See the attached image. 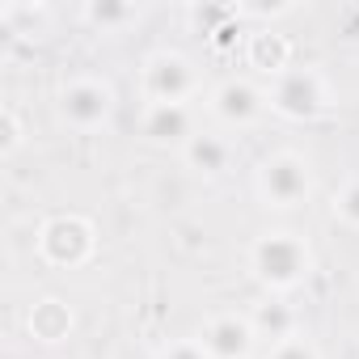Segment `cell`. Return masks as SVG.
Listing matches in <instances>:
<instances>
[{
	"label": "cell",
	"mask_w": 359,
	"mask_h": 359,
	"mask_svg": "<svg viewBox=\"0 0 359 359\" xmlns=\"http://www.w3.org/2000/svg\"><path fill=\"white\" fill-rule=\"evenodd\" d=\"M254 271L275 283V287H287L296 283L304 271H309V250L292 237V233H271L254 245Z\"/></svg>",
	"instance_id": "6da1fadb"
},
{
	"label": "cell",
	"mask_w": 359,
	"mask_h": 359,
	"mask_svg": "<svg viewBox=\"0 0 359 359\" xmlns=\"http://www.w3.org/2000/svg\"><path fill=\"white\" fill-rule=\"evenodd\" d=\"M262 191L275 208H292L296 199L309 195V173L296 156H275L262 165Z\"/></svg>",
	"instance_id": "7a4b0ae2"
},
{
	"label": "cell",
	"mask_w": 359,
	"mask_h": 359,
	"mask_svg": "<svg viewBox=\"0 0 359 359\" xmlns=\"http://www.w3.org/2000/svg\"><path fill=\"white\" fill-rule=\"evenodd\" d=\"M93 237H89V224L76 220V216H60L43 229V254L51 262H81L89 254Z\"/></svg>",
	"instance_id": "3957f363"
},
{
	"label": "cell",
	"mask_w": 359,
	"mask_h": 359,
	"mask_svg": "<svg viewBox=\"0 0 359 359\" xmlns=\"http://www.w3.org/2000/svg\"><path fill=\"white\" fill-rule=\"evenodd\" d=\"M254 346V325L241 317H216L203 334V351L212 359H245Z\"/></svg>",
	"instance_id": "277c9868"
},
{
	"label": "cell",
	"mask_w": 359,
	"mask_h": 359,
	"mask_svg": "<svg viewBox=\"0 0 359 359\" xmlns=\"http://www.w3.org/2000/svg\"><path fill=\"white\" fill-rule=\"evenodd\" d=\"M148 93L161 106H182V93H191V68L177 55H161L148 64Z\"/></svg>",
	"instance_id": "5b68a950"
},
{
	"label": "cell",
	"mask_w": 359,
	"mask_h": 359,
	"mask_svg": "<svg viewBox=\"0 0 359 359\" xmlns=\"http://www.w3.org/2000/svg\"><path fill=\"white\" fill-rule=\"evenodd\" d=\"M275 106L292 118H309L321 110V81L313 72H287L275 89Z\"/></svg>",
	"instance_id": "8992f818"
},
{
	"label": "cell",
	"mask_w": 359,
	"mask_h": 359,
	"mask_svg": "<svg viewBox=\"0 0 359 359\" xmlns=\"http://www.w3.org/2000/svg\"><path fill=\"white\" fill-rule=\"evenodd\" d=\"M110 110V93L93 81H81L72 89H64V114L76 123V127H97Z\"/></svg>",
	"instance_id": "52a82bcc"
},
{
	"label": "cell",
	"mask_w": 359,
	"mask_h": 359,
	"mask_svg": "<svg viewBox=\"0 0 359 359\" xmlns=\"http://www.w3.org/2000/svg\"><path fill=\"white\" fill-rule=\"evenodd\" d=\"M258 93L245 85V81H229L220 93H216V110H220V118H229V123H250L254 114H258Z\"/></svg>",
	"instance_id": "ba28073f"
},
{
	"label": "cell",
	"mask_w": 359,
	"mask_h": 359,
	"mask_svg": "<svg viewBox=\"0 0 359 359\" xmlns=\"http://www.w3.org/2000/svg\"><path fill=\"white\" fill-rule=\"evenodd\" d=\"M144 131H148L152 140H182V135L191 131V118H187L182 106H161V102H152Z\"/></svg>",
	"instance_id": "9c48e42d"
},
{
	"label": "cell",
	"mask_w": 359,
	"mask_h": 359,
	"mask_svg": "<svg viewBox=\"0 0 359 359\" xmlns=\"http://www.w3.org/2000/svg\"><path fill=\"white\" fill-rule=\"evenodd\" d=\"M68 325H72V317H68V309H64L60 300H43V304L30 313V330H34L39 338H47V342L64 338V334H68Z\"/></svg>",
	"instance_id": "30bf717a"
},
{
	"label": "cell",
	"mask_w": 359,
	"mask_h": 359,
	"mask_svg": "<svg viewBox=\"0 0 359 359\" xmlns=\"http://www.w3.org/2000/svg\"><path fill=\"white\" fill-rule=\"evenodd\" d=\"M191 161L199 165V169H224V161H229V144L224 140H216V135H199V140H191Z\"/></svg>",
	"instance_id": "8fae6325"
},
{
	"label": "cell",
	"mask_w": 359,
	"mask_h": 359,
	"mask_svg": "<svg viewBox=\"0 0 359 359\" xmlns=\"http://www.w3.org/2000/svg\"><path fill=\"white\" fill-rule=\"evenodd\" d=\"M258 330L271 334V338H279V342L292 338V309L279 304V300H275V304H262V309H258Z\"/></svg>",
	"instance_id": "7c38bea8"
},
{
	"label": "cell",
	"mask_w": 359,
	"mask_h": 359,
	"mask_svg": "<svg viewBox=\"0 0 359 359\" xmlns=\"http://www.w3.org/2000/svg\"><path fill=\"white\" fill-rule=\"evenodd\" d=\"M334 212L342 216V220H351V224H359V182H351L342 195H338V203H334Z\"/></svg>",
	"instance_id": "4fadbf2b"
},
{
	"label": "cell",
	"mask_w": 359,
	"mask_h": 359,
	"mask_svg": "<svg viewBox=\"0 0 359 359\" xmlns=\"http://www.w3.org/2000/svg\"><path fill=\"white\" fill-rule=\"evenodd\" d=\"M271 359H317V351L304 342V338H283L279 346H275V355Z\"/></svg>",
	"instance_id": "5bb4252c"
},
{
	"label": "cell",
	"mask_w": 359,
	"mask_h": 359,
	"mask_svg": "<svg viewBox=\"0 0 359 359\" xmlns=\"http://www.w3.org/2000/svg\"><path fill=\"white\" fill-rule=\"evenodd\" d=\"M165 359H208V351L199 342H177V346H169Z\"/></svg>",
	"instance_id": "9a60e30c"
}]
</instances>
